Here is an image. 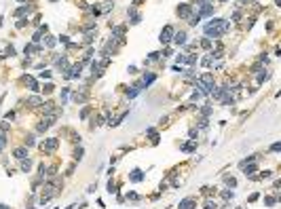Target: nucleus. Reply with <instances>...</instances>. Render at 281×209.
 <instances>
[{"mask_svg":"<svg viewBox=\"0 0 281 209\" xmlns=\"http://www.w3.org/2000/svg\"><path fill=\"white\" fill-rule=\"evenodd\" d=\"M197 2H199V7H201V4H209L211 0H197Z\"/></svg>","mask_w":281,"mask_h":209,"instance_id":"4c0bfd02","label":"nucleus"},{"mask_svg":"<svg viewBox=\"0 0 281 209\" xmlns=\"http://www.w3.org/2000/svg\"><path fill=\"white\" fill-rule=\"evenodd\" d=\"M127 198H131V201H138V198H140V197H138V194H135V192H129V194H127Z\"/></svg>","mask_w":281,"mask_h":209,"instance_id":"473e14b6","label":"nucleus"},{"mask_svg":"<svg viewBox=\"0 0 281 209\" xmlns=\"http://www.w3.org/2000/svg\"><path fill=\"white\" fill-rule=\"evenodd\" d=\"M112 34L116 36V38H123V34H125V28H112Z\"/></svg>","mask_w":281,"mask_h":209,"instance_id":"a211bd4d","label":"nucleus"},{"mask_svg":"<svg viewBox=\"0 0 281 209\" xmlns=\"http://www.w3.org/2000/svg\"><path fill=\"white\" fill-rule=\"evenodd\" d=\"M150 82H154V74H144V78H142V85H144V87H148Z\"/></svg>","mask_w":281,"mask_h":209,"instance_id":"ddd939ff","label":"nucleus"},{"mask_svg":"<svg viewBox=\"0 0 281 209\" xmlns=\"http://www.w3.org/2000/svg\"><path fill=\"white\" fill-rule=\"evenodd\" d=\"M197 207V201L195 198H184V201H180V209H195Z\"/></svg>","mask_w":281,"mask_h":209,"instance_id":"20e7f679","label":"nucleus"},{"mask_svg":"<svg viewBox=\"0 0 281 209\" xmlns=\"http://www.w3.org/2000/svg\"><path fill=\"white\" fill-rule=\"evenodd\" d=\"M173 34H176V32H173V28H171V25H165L163 30H161V36H159V40H161L163 45H167V42L173 38Z\"/></svg>","mask_w":281,"mask_h":209,"instance_id":"f03ea898","label":"nucleus"},{"mask_svg":"<svg viewBox=\"0 0 281 209\" xmlns=\"http://www.w3.org/2000/svg\"><path fill=\"white\" fill-rule=\"evenodd\" d=\"M269 78V72H262V74H258V82H264Z\"/></svg>","mask_w":281,"mask_h":209,"instance_id":"b1692460","label":"nucleus"},{"mask_svg":"<svg viewBox=\"0 0 281 209\" xmlns=\"http://www.w3.org/2000/svg\"><path fill=\"white\" fill-rule=\"evenodd\" d=\"M74 159H76V161L82 159V148H76V150H74Z\"/></svg>","mask_w":281,"mask_h":209,"instance_id":"4be33fe9","label":"nucleus"},{"mask_svg":"<svg viewBox=\"0 0 281 209\" xmlns=\"http://www.w3.org/2000/svg\"><path fill=\"white\" fill-rule=\"evenodd\" d=\"M15 159H19V161H24V159H28V150L25 148H15Z\"/></svg>","mask_w":281,"mask_h":209,"instance_id":"0eeeda50","label":"nucleus"},{"mask_svg":"<svg viewBox=\"0 0 281 209\" xmlns=\"http://www.w3.org/2000/svg\"><path fill=\"white\" fill-rule=\"evenodd\" d=\"M129 180H131V182H142V180H144V173H142L140 169H133L131 175H129Z\"/></svg>","mask_w":281,"mask_h":209,"instance_id":"423d86ee","label":"nucleus"},{"mask_svg":"<svg viewBox=\"0 0 281 209\" xmlns=\"http://www.w3.org/2000/svg\"><path fill=\"white\" fill-rule=\"evenodd\" d=\"M205 209H218V205L213 201H205Z\"/></svg>","mask_w":281,"mask_h":209,"instance_id":"5701e85b","label":"nucleus"},{"mask_svg":"<svg viewBox=\"0 0 281 209\" xmlns=\"http://www.w3.org/2000/svg\"><path fill=\"white\" fill-rule=\"evenodd\" d=\"M224 182H226V186H231V188L237 186V180H235L233 175H224Z\"/></svg>","mask_w":281,"mask_h":209,"instance_id":"2eb2a0df","label":"nucleus"},{"mask_svg":"<svg viewBox=\"0 0 281 209\" xmlns=\"http://www.w3.org/2000/svg\"><path fill=\"white\" fill-rule=\"evenodd\" d=\"M266 205H275V198H273V197H266Z\"/></svg>","mask_w":281,"mask_h":209,"instance_id":"e433bc0d","label":"nucleus"},{"mask_svg":"<svg viewBox=\"0 0 281 209\" xmlns=\"http://www.w3.org/2000/svg\"><path fill=\"white\" fill-rule=\"evenodd\" d=\"M81 70H82L81 63H78V66H74V68H70V74H68V78H78V76H81Z\"/></svg>","mask_w":281,"mask_h":209,"instance_id":"6e6552de","label":"nucleus"},{"mask_svg":"<svg viewBox=\"0 0 281 209\" xmlns=\"http://www.w3.org/2000/svg\"><path fill=\"white\" fill-rule=\"evenodd\" d=\"M57 137H49L45 144H42V152H55L57 150Z\"/></svg>","mask_w":281,"mask_h":209,"instance_id":"7ed1b4c3","label":"nucleus"},{"mask_svg":"<svg viewBox=\"0 0 281 209\" xmlns=\"http://www.w3.org/2000/svg\"><path fill=\"white\" fill-rule=\"evenodd\" d=\"M178 15L180 17H190V4H180L178 7Z\"/></svg>","mask_w":281,"mask_h":209,"instance_id":"39448f33","label":"nucleus"},{"mask_svg":"<svg viewBox=\"0 0 281 209\" xmlns=\"http://www.w3.org/2000/svg\"><path fill=\"white\" fill-rule=\"evenodd\" d=\"M47 46H55V38H51V36H47Z\"/></svg>","mask_w":281,"mask_h":209,"instance_id":"7c9ffc66","label":"nucleus"},{"mask_svg":"<svg viewBox=\"0 0 281 209\" xmlns=\"http://www.w3.org/2000/svg\"><path fill=\"white\" fill-rule=\"evenodd\" d=\"M108 192H110V194L116 192V184H114V182H108Z\"/></svg>","mask_w":281,"mask_h":209,"instance_id":"412c9836","label":"nucleus"},{"mask_svg":"<svg viewBox=\"0 0 281 209\" xmlns=\"http://www.w3.org/2000/svg\"><path fill=\"white\" fill-rule=\"evenodd\" d=\"M53 89H55V87H53V85H51V82H47V85H45V89H42V91H45V93H51V91H53Z\"/></svg>","mask_w":281,"mask_h":209,"instance_id":"c85d7f7f","label":"nucleus"},{"mask_svg":"<svg viewBox=\"0 0 281 209\" xmlns=\"http://www.w3.org/2000/svg\"><path fill=\"white\" fill-rule=\"evenodd\" d=\"M24 82H25V85H30V89H32V91H38V82H36L32 76H25Z\"/></svg>","mask_w":281,"mask_h":209,"instance_id":"9b49d317","label":"nucleus"},{"mask_svg":"<svg viewBox=\"0 0 281 209\" xmlns=\"http://www.w3.org/2000/svg\"><path fill=\"white\" fill-rule=\"evenodd\" d=\"M25 11H30V7H28V4H25V7H21V9H17V11H15V15H24Z\"/></svg>","mask_w":281,"mask_h":209,"instance_id":"bb28decb","label":"nucleus"},{"mask_svg":"<svg viewBox=\"0 0 281 209\" xmlns=\"http://www.w3.org/2000/svg\"><path fill=\"white\" fill-rule=\"evenodd\" d=\"M28 104L34 106V108H36V106H40V97H36V95H34V97H30V99H28Z\"/></svg>","mask_w":281,"mask_h":209,"instance_id":"aec40b11","label":"nucleus"},{"mask_svg":"<svg viewBox=\"0 0 281 209\" xmlns=\"http://www.w3.org/2000/svg\"><path fill=\"white\" fill-rule=\"evenodd\" d=\"M173 40H176V45H184V42H186V34H184V32H176V34H173Z\"/></svg>","mask_w":281,"mask_h":209,"instance_id":"1a4fd4ad","label":"nucleus"},{"mask_svg":"<svg viewBox=\"0 0 281 209\" xmlns=\"http://www.w3.org/2000/svg\"><path fill=\"white\" fill-rule=\"evenodd\" d=\"M30 167H32V161H30V159H24V161H21V171H30Z\"/></svg>","mask_w":281,"mask_h":209,"instance_id":"dca6fc26","label":"nucleus"},{"mask_svg":"<svg viewBox=\"0 0 281 209\" xmlns=\"http://www.w3.org/2000/svg\"><path fill=\"white\" fill-rule=\"evenodd\" d=\"M142 87H144L142 82H138V85H133V87H131V91H127V95H129V97H135V95H138V93L142 91Z\"/></svg>","mask_w":281,"mask_h":209,"instance_id":"9d476101","label":"nucleus"},{"mask_svg":"<svg viewBox=\"0 0 281 209\" xmlns=\"http://www.w3.org/2000/svg\"><path fill=\"white\" fill-rule=\"evenodd\" d=\"M199 127H201V129L207 127V120H205V118H201V120H199Z\"/></svg>","mask_w":281,"mask_h":209,"instance_id":"72a5a7b5","label":"nucleus"},{"mask_svg":"<svg viewBox=\"0 0 281 209\" xmlns=\"http://www.w3.org/2000/svg\"><path fill=\"white\" fill-rule=\"evenodd\" d=\"M0 209H9V207H7V205H2V203H0Z\"/></svg>","mask_w":281,"mask_h":209,"instance_id":"ea45409f","label":"nucleus"},{"mask_svg":"<svg viewBox=\"0 0 281 209\" xmlns=\"http://www.w3.org/2000/svg\"><path fill=\"white\" fill-rule=\"evenodd\" d=\"M249 2H252V0H241V4H249Z\"/></svg>","mask_w":281,"mask_h":209,"instance_id":"58836bf2","label":"nucleus"},{"mask_svg":"<svg viewBox=\"0 0 281 209\" xmlns=\"http://www.w3.org/2000/svg\"><path fill=\"white\" fill-rule=\"evenodd\" d=\"M57 70H61V72H66L68 70V59H57Z\"/></svg>","mask_w":281,"mask_h":209,"instance_id":"4468645a","label":"nucleus"},{"mask_svg":"<svg viewBox=\"0 0 281 209\" xmlns=\"http://www.w3.org/2000/svg\"><path fill=\"white\" fill-rule=\"evenodd\" d=\"M85 99H87V95H85V93H74V102H76V104H82Z\"/></svg>","mask_w":281,"mask_h":209,"instance_id":"f3484780","label":"nucleus"},{"mask_svg":"<svg viewBox=\"0 0 281 209\" xmlns=\"http://www.w3.org/2000/svg\"><path fill=\"white\" fill-rule=\"evenodd\" d=\"M66 99H68V89H64V91H61V106L66 104Z\"/></svg>","mask_w":281,"mask_h":209,"instance_id":"cd10ccee","label":"nucleus"},{"mask_svg":"<svg viewBox=\"0 0 281 209\" xmlns=\"http://www.w3.org/2000/svg\"><path fill=\"white\" fill-rule=\"evenodd\" d=\"M226 30H228V21H224V19H211V21L205 25V34L213 36V38L222 36Z\"/></svg>","mask_w":281,"mask_h":209,"instance_id":"f257e3e1","label":"nucleus"},{"mask_svg":"<svg viewBox=\"0 0 281 209\" xmlns=\"http://www.w3.org/2000/svg\"><path fill=\"white\" fill-rule=\"evenodd\" d=\"M256 169H258L256 165H249V167H247V169H245V175H252V173H254V171H256Z\"/></svg>","mask_w":281,"mask_h":209,"instance_id":"393cba45","label":"nucleus"},{"mask_svg":"<svg viewBox=\"0 0 281 209\" xmlns=\"http://www.w3.org/2000/svg\"><path fill=\"white\" fill-rule=\"evenodd\" d=\"M279 148H281V144H279V142H277V144H273V146H270V150H275V152L279 150Z\"/></svg>","mask_w":281,"mask_h":209,"instance_id":"f704fd0d","label":"nucleus"},{"mask_svg":"<svg viewBox=\"0 0 281 209\" xmlns=\"http://www.w3.org/2000/svg\"><path fill=\"white\" fill-rule=\"evenodd\" d=\"M146 133H148V135L152 137V142H154V144L159 142V135H156V131H154V129H146Z\"/></svg>","mask_w":281,"mask_h":209,"instance_id":"6ab92c4d","label":"nucleus"},{"mask_svg":"<svg viewBox=\"0 0 281 209\" xmlns=\"http://www.w3.org/2000/svg\"><path fill=\"white\" fill-rule=\"evenodd\" d=\"M199 19H201V15H195V17H190V25H197V23H199Z\"/></svg>","mask_w":281,"mask_h":209,"instance_id":"a878e982","label":"nucleus"},{"mask_svg":"<svg viewBox=\"0 0 281 209\" xmlns=\"http://www.w3.org/2000/svg\"><path fill=\"white\" fill-rule=\"evenodd\" d=\"M201 46H203V49H209V46H211V42L207 40V38H205V40H201Z\"/></svg>","mask_w":281,"mask_h":209,"instance_id":"c756f323","label":"nucleus"},{"mask_svg":"<svg viewBox=\"0 0 281 209\" xmlns=\"http://www.w3.org/2000/svg\"><path fill=\"white\" fill-rule=\"evenodd\" d=\"M0 57H2V55H0Z\"/></svg>","mask_w":281,"mask_h":209,"instance_id":"a19ab883","label":"nucleus"},{"mask_svg":"<svg viewBox=\"0 0 281 209\" xmlns=\"http://www.w3.org/2000/svg\"><path fill=\"white\" fill-rule=\"evenodd\" d=\"M129 17H131V23L135 25V23H140V13H135V9H129Z\"/></svg>","mask_w":281,"mask_h":209,"instance_id":"f8f14e48","label":"nucleus"},{"mask_svg":"<svg viewBox=\"0 0 281 209\" xmlns=\"http://www.w3.org/2000/svg\"><path fill=\"white\" fill-rule=\"evenodd\" d=\"M201 112H203V114H205V116H209V114H211V108H203V110H201Z\"/></svg>","mask_w":281,"mask_h":209,"instance_id":"c9c22d12","label":"nucleus"},{"mask_svg":"<svg viewBox=\"0 0 281 209\" xmlns=\"http://www.w3.org/2000/svg\"><path fill=\"white\" fill-rule=\"evenodd\" d=\"M32 144H34V137H32V135H28V137H25V146H32Z\"/></svg>","mask_w":281,"mask_h":209,"instance_id":"2f4dec72","label":"nucleus"},{"mask_svg":"<svg viewBox=\"0 0 281 209\" xmlns=\"http://www.w3.org/2000/svg\"><path fill=\"white\" fill-rule=\"evenodd\" d=\"M222 2H224V0H222Z\"/></svg>","mask_w":281,"mask_h":209,"instance_id":"79ce46f5","label":"nucleus"}]
</instances>
